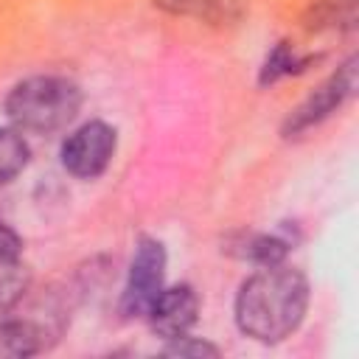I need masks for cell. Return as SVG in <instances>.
I'll use <instances>...</instances> for the list:
<instances>
[{"instance_id":"cell-7","label":"cell","mask_w":359,"mask_h":359,"mask_svg":"<svg viewBox=\"0 0 359 359\" xmlns=\"http://www.w3.org/2000/svg\"><path fill=\"white\" fill-rule=\"evenodd\" d=\"M196 317H199V297L188 283L163 286V292L154 297L151 309L146 311L149 328L163 339L188 334Z\"/></svg>"},{"instance_id":"cell-1","label":"cell","mask_w":359,"mask_h":359,"mask_svg":"<svg viewBox=\"0 0 359 359\" xmlns=\"http://www.w3.org/2000/svg\"><path fill=\"white\" fill-rule=\"evenodd\" d=\"M309 309V280L280 264L258 266L236 294V325L258 342H280L297 331Z\"/></svg>"},{"instance_id":"cell-8","label":"cell","mask_w":359,"mask_h":359,"mask_svg":"<svg viewBox=\"0 0 359 359\" xmlns=\"http://www.w3.org/2000/svg\"><path fill=\"white\" fill-rule=\"evenodd\" d=\"M294 247V238L283 233H258V230H238L230 233L222 244V250L238 261L255 264V266H272L280 264L289 250Z\"/></svg>"},{"instance_id":"cell-6","label":"cell","mask_w":359,"mask_h":359,"mask_svg":"<svg viewBox=\"0 0 359 359\" xmlns=\"http://www.w3.org/2000/svg\"><path fill=\"white\" fill-rule=\"evenodd\" d=\"M67 314L62 306L31 311L28 317L0 320V359H20L48 351L65 331Z\"/></svg>"},{"instance_id":"cell-4","label":"cell","mask_w":359,"mask_h":359,"mask_svg":"<svg viewBox=\"0 0 359 359\" xmlns=\"http://www.w3.org/2000/svg\"><path fill=\"white\" fill-rule=\"evenodd\" d=\"M356 90V56L345 59L311 95H306L283 121L280 135L286 140H294L306 135L309 129L320 126L325 118H331Z\"/></svg>"},{"instance_id":"cell-5","label":"cell","mask_w":359,"mask_h":359,"mask_svg":"<svg viewBox=\"0 0 359 359\" xmlns=\"http://www.w3.org/2000/svg\"><path fill=\"white\" fill-rule=\"evenodd\" d=\"M115 149H118L115 126H109L104 121H87L65 137L62 165L76 180H95L109 168Z\"/></svg>"},{"instance_id":"cell-9","label":"cell","mask_w":359,"mask_h":359,"mask_svg":"<svg viewBox=\"0 0 359 359\" xmlns=\"http://www.w3.org/2000/svg\"><path fill=\"white\" fill-rule=\"evenodd\" d=\"M157 8L174 17H188L205 25L216 28H230L244 20L247 6L244 0H154Z\"/></svg>"},{"instance_id":"cell-14","label":"cell","mask_w":359,"mask_h":359,"mask_svg":"<svg viewBox=\"0 0 359 359\" xmlns=\"http://www.w3.org/2000/svg\"><path fill=\"white\" fill-rule=\"evenodd\" d=\"M160 353H163V356H180V359H185V356L202 359V356H219V348H216L213 342H208V339L182 334V337L168 339V345H165Z\"/></svg>"},{"instance_id":"cell-15","label":"cell","mask_w":359,"mask_h":359,"mask_svg":"<svg viewBox=\"0 0 359 359\" xmlns=\"http://www.w3.org/2000/svg\"><path fill=\"white\" fill-rule=\"evenodd\" d=\"M20 250H22L20 236L0 219V252H20Z\"/></svg>"},{"instance_id":"cell-2","label":"cell","mask_w":359,"mask_h":359,"mask_svg":"<svg viewBox=\"0 0 359 359\" xmlns=\"http://www.w3.org/2000/svg\"><path fill=\"white\" fill-rule=\"evenodd\" d=\"M3 109L14 129L50 135L65 129L79 115L81 90L65 76H31L8 90Z\"/></svg>"},{"instance_id":"cell-10","label":"cell","mask_w":359,"mask_h":359,"mask_svg":"<svg viewBox=\"0 0 359 359\" xmlns=\"http://www.w3.org/2000/svg\"><path fill=\"white\" fill-rule=\"evenodd\" d=\"M323 59V53H300L294 45H289L286 39L275 42L272 50L266 53V59L261 62V70H258V84L261 87H269L280 79H289V76H297V73H306L311 65H317Z\"/></svg>"},{"instance_id":"cell-11","label":"cell","mask_w":359,"mask_h":359,"mask_svg":"<svg viewBox=\"0 0 359 359\" xmlns=\"http://www.w3.org/2000/svg\"><path fill=\"white\" fill-rule=\"evenodd\" d=\"M359 0H311L303 14V28L323 34V31H348L356 25Z\"/></svg>"},{"instance_id":"cell-13","label":"cell","mask_w":359,"mask_h":359,"mask_svg":"<svg viewBox=\"0 0 359 359\" xmlns=\"http://www.w3.org/2000/svg\"><path fill=\"white\" fill-rule=\"evenodd\" d=\"M31 160V149L20 129L0 126V182L14 180Z\"/></svg>"},{"instance_id":"cell-12","label":"cell","mask_w":359,"mask_h":359,"mask_svg":"<svg viewBox=\"0 0 359 359\" xmlns=\"http://www.w3.org/2000/svg\"><path fill=\"white\" fill-rule=\"evenodd\" d=\"M31 286V269L20 261V252H0V317L14 311Z\"/></svg>"},{"instance_id":"cell-3","label":"cell","mask_w":359,"mask_h":359,"mask_svg":"<svg viewBox=\"0 0 359 359\" xmlns=\"http://www.w3.org/2000/svg\"><path fill=\"white\" fill-rule=\"evenodd\" d=\"M165 264H168V255H165L163 241L151 236H140L135 241V255H132L126 283L121 292V314L126 320L146 317L154 297L165 286Z\"/></svg>"}]
</instances>
